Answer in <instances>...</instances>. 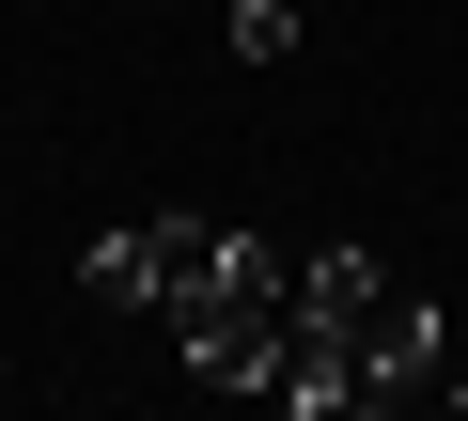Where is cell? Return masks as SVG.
<instances>
[{
  "instance_id": "7a4b0ae2",
  "label": "cell",
  "mask_w": 468,
  "mask_h": 421,
  "mask_svg": "<svg viewBox=\"0 0 468 421\" xmlns=\"http://www.w3.org/2000/svg\"><path fill=\"white\" fill-rule=\"evenodd\" d=\"M79 281H94V312H141V219H125V235H94V250H79Z\"/></svg>"
},
{
  "instance_id": "6da1fadb",
  "label": "cell",
  "mask_w": 468,
  "mask_h": 421,
  "mask_svg": "<svg viewBox=\"0 0 468 421\" xmlns=\"http://www.w3.org/2000/svg\"><path fill=\"white\" fill-rule=\"evenodd\" d=\"M297 328L344 359V421L452 390V374H437V312H421V297H406L375 250H297Z\"/></svg>"
},
{
  "instance_id": "3957f363",
  "label": "cell",
  "mask_w": 468,
  "mask_h": 421,
  "mask_svg": "<svg viewBox=\"0 0 468 421\" xmlns=\"http://www.w3.org/2000/svg\"><path fill=\"white\" fill-rule=\"evenodd\" d=\"M218 32H234V63H282V47H297V0H234Z\"/></svg>"
}]
</instances>
